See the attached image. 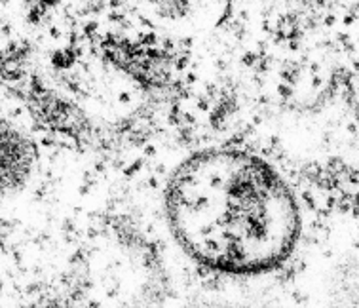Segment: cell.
I'll list each match as a JSON object with an SVG mask.
<instances>
[{
  "label": "cell",
  "mask_w": 359,
  "mask_h": 308,
  "mask_svg": "<svg viewBox=\"0 0 359 308\" xmlns=\"http://www.w3.org/2000/svg\"><path fill=\"white\" fill-rule=\"evenodd\" d=\"M165 213L194 261L234 276L274 270L291 255L301 217L280 173L242 151H205L177 168Z\"/></svg>",
  "instance_id": "cell-1"
},
{
  "label": "cell",
  "mask_w": 359,
  "mask_h": 308,
  "mask_svg": "<svg viewBox=\"0 0 359 308\" xmlns=\"http://www.w3.org/2000/svg\"><path fill=\"white\" fill-rule=\"evenodd\" d=\"M165 274L156 251L124 230L93 236L74 259L72 308H162Z\"/></svg>",
  "instance_id": "cell-2"
},
{
  "label": "cell",
  "mask_w": 359,
  "mask_h": 308,
  "mask_svg": "<svg viewBox=\"0 0 359 308\" xmlns=\"http://www.w3.org/2000/svg\"><path fill=\"white\" fill-rule=\"evenodd\" d=\"M184 308H245L243 304L236 301H230L226 297H203L200 301L190 302Z\"/></svg>",
  "instance_id": "cell-3"
},
{
  "label": "cell",
  "mask_w": 359,
  "mask_h": 308,
  "mask_svg": "<svg viewBox=\"0 0 359 308\" xmlns=\"http://www.w3.org/2000/svg\"><path fill=\"white\" fill-rule=\"evenodd\" d=\"M333 308H359V297L348 295L346 299H339L333 304Z\"/></svg>",
  "instance_id": "cell-4"
}]
</instances>
